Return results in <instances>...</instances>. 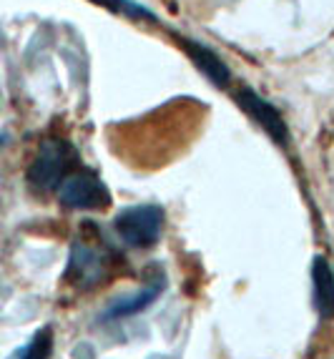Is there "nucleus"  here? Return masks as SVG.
Instances as JSON below:
<instances>
[{"label":"nucleus","instance_id":"1","mask_svg":"<svg viewBox=\"0 0 334 359\" xmlns=\"http://www.w3.org/2000/svg\"><path fill=\"white\" fill-rule=\"evenodd\" d=\"M163 209L156 204H138L123 209L114 219V231L126 246L131 249H151L161 239L163 231Z\"/></svg>","mask_w":334,"mask_h":359},{"label":"nucleus","instance_id":"2","mask_svg":"<svg viewBox=\"0 0 334 359\" xmlns=\"http://www.w3.org/2000/svg\"><path fill=\"white\" fill-rule=\"evenodd\" d=\"M73 158H76V151L66 141H60V138L43 141L36 158H33V163L28 168L30 186L41 194L58 189L60 181L73 171Z\"/></svg>","mask_w":334,"mask_h":359},{"label":"nucleus","instance_id":"3","mask_svg":"<svg viewBox=\"0 0 334 359\" xmlns=\"http://www.w3.org/2000/svg\"><path fill=\"white\" fill-rule=\"evenodd\" d=\"M58 191L60 204L68 209L78 211H103L111 204V194H108L106 184H103L93 171L88 168H76L66 179L60 181Z\"/></svg>","mask_w":334,"mask_h":359},{"label":"nucleus","instance_id":"4","mask_svg":"<svg viewBox=\"0 0 334 359\" xmlns=\"http://www.w3.org/2000/svg\"><path fill=\"white\" fill-rule=\"evenodd\" d=\"M111 271V249L101 239H78L71 249L68 276L81 289L98 287Z\"/></svg>","mask_w":334,"mask_h":359},{"label":"nucleus","instance_id":"5","mask_svg":"<svg viewBox=\"0 0 334 359\" xmlns=\"http://www.w3.org/2000/svg\"><path fill=\"white\" fill-rule=\"evenodd\" d=\"M236 98H239V103H241V108H244L251 118L257 121L259 126H262L269 136L274 138V141H279V144H284L286 141V126H284V121H281L279 111H276L272 103H267L259 93H254L251 88H241Z\"/></svg>","mask_w":334,"mask_h":359},{"label":"nucleus","instance_id":"6","mask_svg":"<svg viewBox=\"0 0 334 359\" xmlns=\"http://www.w3.org/2000/svg\"><path fill=\"white\" fill-rule=\"evenodd\" d=\"M312 282H314V306L322 319L334 317V271L324 257L312 262Z\"/></svg>","mask_w":334,"mask_h":359},{"label":"nucleus","instance_id":"7","mask_svg":"<svg viewBox=\"0 0 334 359\" xmlns=\"http://www.w3.org/2000/svg\"><path fill=\"white\" fill-rule=\"evenodd\" d=\"M163 289V276H159L154 284H149V287H143L138 294H131V297H126V299H119L116 304L108 306L106 317H133V314H138V311H143L146 306H151V302L159 299V294H161Z\"/></svg>","mask_w":334,"mask_h":359},{"label":"nucleus","instance_id":"8","mask_svg":"<svg viewBox=\"0 0 334 359\" xmlns=\"http://www.w3.org/2000/svg\"><path fill=\"white\" fill-rule=\"evenodd\" d=\"M191 58L196 60V66L201 68L206 76L214 81L216 86H227L229 83V68L224 66V60L214 53V50L203 48L201 43H186Z\"/></svg>","mask_w":334,"mask_h":359},{"label":"nucleus","instance_id":"9","mask_svg":"<svg viewBox=\"0 0 334 359\" xmlns=\"http://www.w3.org/2000/svg\"><path fill=\"white\" fill-rule=\"evenodd\" d=\"M51 352H53V330L43 327V330H38L36 334L30 337L28 344L15 349L8 359H48Z\"/></svg>","mask_w":334,"mask_h":359},{"label":"nucleus","instance_id":"10","mask_svg":"<svg viewBox=\"0 0 334 359\" xmlns=\"http://www.w3.org/2000/svg\"><path fill=\"white\" fill-rule=\"evenodd\" d=\"M0 146H3V136H0Z\"/></svg>","mask_w":334,"mask_h":359}]
</instances>
